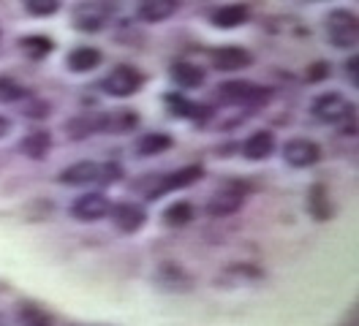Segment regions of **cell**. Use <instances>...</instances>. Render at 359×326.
Returning a JSON list of instances; mask_svg holds the SVG:
<instances>
[{"mask_svg":"<svg viewBox=\"0 0 359 326\" xmlns=\"http://www.w3.org/2000/svg\"><path fill=\"white\" fill-rule=\"evenodd\" d=\"M22 111L27 120H44V117H49V104L46 101H41V98H25L22 101Z\"/></svg>","mask_w":359,"mask_h":326,"instance_id":"28","label":"cell"},{"mask_svg":"<svg viewBox=\"0 0 359 326\" xmlns=\"http://www.w3.org/2000/svg\"><path fill=\"white\" fill-rule=\"evenodd\" d=\"M144 85V76H142V71L134 68V65H114L112 71L104 76V93L107 95H112V98H128V95H134L139 93V87Z\"/></svg>","mask_w":359,"mask_h":326,"instance_id":"4","label":"cell"},{"mask_svg":"<svg viewBox=\"0 0 359 326\" xmlns=\"http://www.w3.org/2000/svg\"><path fill=\"white\" fill-rule=\"evenodd\" d=\"M308 212H311V217H316V220H327V217L332 215L327 185H321V182H313V185H311V191H308Z\"/></svg>","mask_w":359,"mask_h":326,"instance_id":"23","label":"cell"},{"mask_svg":"<svg viewBox=\"0 0 359 326\" xmlns=\"http://www.w3.org/2000/svg\"><path fill=\"white\" fill-rule=\"evenodd\" d=\"M272 152H275V133L272 130H256V133L248 136L245 144H243V155L253 163L256 161H267Z\"/></svg>","mask_w":359,"mask_h":326,"instance_id":"13","label":"cell"},{"mask_svg":"<svg viewBox=\"0 0 359 326\" xmlns=\"http://www.w3.org/2000/svg\"><path fill=\"white\" fill-rule=\"evenodd\" d=\"M98 166H101V163H93V161L71 163L68 169L60 172L57 182H60V185H90V182H98Z\"/></svg>","mask_w":359,"mask_h":326,"instance_id":"14","label":"cell"},{"mask_svg":"<svg viewBox=\"0 0 359 326\" xmlns=\"http://www.w3.org/2000/svg\"><path fill=\"white\" fill-rule=\"evenodd\" d=\"M112 210V201L104 193H85L76 196V201L71 204V215L82 223H95V220H104Z\"/></svg>","mask_w":359,"mask_h":326,"instance_id":"8","label":"cell"},{"mask_svg":"<svg viewBox=\"0 0 359 326\" xmlns=\"http://www.w3.org/2000/svg\"><path fill=\"white\" fill-rule=\"evenodd\" d=\"M120 177H123L120 163H101V166H98V182H101V185H112Z\"/></svg>","mask_w":359,"mask_h":326,"instance_id":"31","label":"cell"},{"mask_svg":"<svg viewBox=\"0 0 359 326\" xmlns=\"http://www.w3.org/2000/svg\"><path fill=\"white\" fill-rule=\"evenodd\" d=\"M357 63H359V60H357V55L346 60V76L351 79V85H354V87L359 85V71H357Z\"/></svg>","mask_w":359,"mask_h":326,"instance_id":"32","label":"cell"},{"mask_svg":"<svg viewBox=\"0 0 359 326\" xmlns=\"http://www.w3.org/2000/svg\"><path fill=\"white\" fill-rule=\"evenodd\" d=\"M218 98L231 107H262L269 101V90L253 82H224L218 87Z\"/></svg>","mask_w":359,"mask_h":326,"instance_id":"5","label":"cell"},{"mask_svg":"<svg viewBox=\"0 0 359 326\" xmlns=\"http://www.w3.org/2000/svg\"><path fill=\"white\" fill-rule=\"evenodd\" d=\"M250 11L248 6H240V3H231V6H221L215 14H212V25L221 27V30H231V27H240L245 25Z\"/></svg>","mask_w":359,"mask_h":326,"instance_id":"22","label":"cell"},{"mask_svg":"<svg viewBox=\"0 0 359 326\" xmlns=\"http://www.w3.org/2000/svg\"><path fill=\"white\" fill-rule=\"evenodd\" d=\"M212 63L218 71H243L253 63V55L243 46H221V49H215Z\"/></svg>","mask_w":359,"mask_h":326,"instance_id":"12","label":"cell"},{"mask_svg":"<svg viewBox=\"0 0 359 326\" xmlns=\"http://www.w3.org/2000/svg\"><path fill=\"white\" fill-rule=\"evenodd\" d=\"M196 217V212H194V204H188V201H175L166 212H163V223L166 226H188L191 220Z\"/></svg>","mask_w":359,"mask_h":326,"instance_id":"26","label":"cell"},{"mask_svg":"<svg viewBox=\"0 0 359 326\" xmlns=\"http://www.w3.org/2000/svg\"><path fill=\"white\" fill-rule=\"evenodd\" d=\"M166 104L172 107L169 111H172L175 117H194V120H196V114H199V111H196L199 107H194L191 101H185V98H180V95H166Z\"/></svg>","mask_w":359,"mask_h":326,"instance_id":"29","label":"cell"},{"mask_svg":"<svg viewBox=\"0 0 359 326\" xmlns=\"http://www.w3.org/2000/svg\"><path fill=\"white\" fill-rule=\"evenodd\" d=\"M318 158H321V147L311 139H292L283 144V161L292 169H308L318 163Z\"/></svg>","mask_w":359,"mask_h":326,"instance_id":"11","label":"cell"},{"mask_svg":"<svg viewBox=\"0 0 359 326\" xmlns=\"http://www.w3.org/2000/svg\"><path fill=\"white\" fill-rule=\"evenodd\" d=\"M172 144H175V139H172L169 133H163V130H150V133L139 136V142H136V155H142V158L161 155V152L172 150Z\"/></svg>","mask_w":359,"mask_h":326,"instance_id":"21","label":"cell"},{"mask_svg":"<svg viewBox=\"0 0 359 326\" xmlns=\"http://www.w3.org/2000/svg\"><path fill=\"white\" fill-rule=\"evenodd\" d=\"M139 125V114L131 109H120V111H104V125L101 133H131Z\"/></svg>","mask_w":359,"mask_h":326,"instance_id":"19","label":"cell"},{"mask_svg":"<svg viewBox=\"0 0 359 326\" xmlns=\"http://www.w3.org/2000/svg\"><path fill=\"white\" fill-rule=\"evenodd\" d=\"M153 280H156L158 288L172 291V294H185V291L194 288V278H191L180 264H175V261L158 264V269L153 272Z\"/></svg>","mask_w":359,"mask_h":326,"instance_id":"7","label":"cell"},{"mask_svg":"<svg viewBox=\"0 0 359 326\" xmlns=\"http://www.w3.org/2000/svg\"><path fill=\"white\" fill-rule=\"evenodd\" d=\"M324 30H327V39L337 49H348L354 46L359 39V22L357 14L348 11V8H332L324 20Z\"/></svg>","mask_w":359,"mask_h":326,"instance_id":"2","label":"cell"},{"mask_svg":"<svg viewBox=\"0 0 359 326\" xmlns=\"http://www.w3.org/2000/svg\"><path fill=\"white\" fill-rule=\"evenodd\" d=\"M52 46L55 43L46 36H25V39H20V52L30 60H44L46 55L52 52Z\"/></svg>","mask_w":359,"mask_h":326,"instance_id":"25","label":"cell"},{"mask_svg":"<svg viewBox=\"0 0 359 326\" xmlns=\"http://www.w3.org/2000/svg\"><path fill=\"white\" fill-rule=\"evenodd\" d=\"M8 133H11V120H8V117H3V114H0V139H6V136H8Z\"/></svg>","mask_w":359,"mask_h":326,"instance_id":"34","label":"cell"},{"mask_svg":"<svg viewBox=\"0 0 359 326\" xmlns=\"http://www.w3.org/2000/svg\"><path fill=\"white\" fill-rule=\"evenodd\" d=\"M169 76L180 90H196L204 85V71L194 63H175L169 68Z\"/></svg>","mask_w":359,"mask_h":326,"instance_id":"18","label":"cell"},{"mask_svg":"<svg viewBox=\"0 0 359 326\" xmlns=\"http://www.w3.org/2000/svg\"><path fill=\"white\" fill-rule=\"evenodd\" d=\"M52 150V133L49 130H30L20 142V152L30 161H44Z\"/></svg>","mask_w":359,"mask_h":326,"instance_id":"16","label":"cell"},{"mask_svg":"<svg viewBox=\"0 0 359 326\" xmlns=\"http://www.w3.org/2000/svg\"><path fill=\"white\" fill-rule=\"evenodd\" d=\"M180 6L175 0H144L142 6H139V20L142 22H150V25H158V22H166L175 11H177Z\"/></svg>","mask_w":359,"mask_h":326,"instance_id":"20","label":"cell"},{"mask_svg":"<svg viewBox=\"0 0 359 326\" xmlns=\"http://www.w3.org/2000/svg\"><path fill=\"white\" fill-rule=\"evenodd\" d=\"M114 14V6L104 3V0H88V3H76L71 11V22L76 30L82 33H98L104 30Z\"/></svg>","mask_w":359,"mask_h":326,"instance_id":"3","label":"cell"},{"mask_svg":"<svg viewBox=\"0 0 359 326\" xmlns=\"http://www.w3.org/2000/svg\"><path fill=\"white\" fill-rule=\"evenodd\" d=\"M57 8L60 6L55 0H27L25 3V11L33 17H52V14H57Z\"/></svg>","mask_w":359,"mask_h":326,"instance_id":"30","label":"cell"},{"mask_svg":"<svg viewBox=\"0 0 359 326\" xmlns=\"http://www.w3.org/2000/svg\"><path fill=\"white\" fill-rule=\"evenodd\" d=\"M351 109L354 107L348 104V98L340 95V93H321V95H316L313 104H311L313 117L318 123H327V125L346 120V117L351 114Z\"/></svg>","mask_w":359,"mask_h":326,"instance_id":"6","label":"cell"},{"mask_svg":"<svg viewBox=\"0 0 359 326\" xmlns=\"http://www.w3.org/2000/svg\"><path fill=\"white\" fill-rule=\"evenodd\" d=\"M109 217H112L114 229L123 231V234H136V231H142L144 223H147L144 207H139L134 201H120V204H114L112 210H109Z\"/></svg>","mask_w":359,"mask_h":326,"instance_id":"9","label":"cell"},{"mask_svg":"<svg viewBox=\"0 0 359 326\" xmlns=\"http://www.w3.org/2000/svg\"><path fill=\"white\" fill-rule=\"evenodd\" d=\"M243 204H245V193H243L240 188H234V185H226V188H221V191H215V193L210 196V201H207V215L229 217V215H234V212H240Z\"/></svg>","mask_w":359,"mask_h":326,"instance_id":"10","label":"cell"},{"mask_svg":"<svg viewBox=\"0 0 359 326\" xmlns=\"http://www.w3.org/2000/svg\"><path fill=\"white\" fill-rule=\"evenodd\" d=\"M0 326H8L6 324V315H0Z\"/></svg>","mask_w":359,"mask_h":326,"instance_id":"35","label":"cell"},{"mask_svg":"<svg viewBox=\"0 0 359 326\" xmlns=\"http://www.w3.org/2000/svg\"><path fill=\"white\" fill-rule=\"evenodd\" d=\"M202 177H204V166L194 163V166H182L180 172H172V174H150L147 179L136 182V188L144 191L147 201H156V198H161V196L169 193V191H182V188L199 182Z\"/></svg>","mask_w":359,"mask_h":326,"instance_id":"1","label":"cell"},{"mask_svg":"<svg viewBox=\"0 0 359 326\" xmlns=\"http://www.w3.org/2000/svg\"><path fill=\"white\" fill-rule=\"evenodd\" d=\"M27 98V90H25L17 79L11 76H0V104H17Z\"/></svg>","mask_w":359,"mask_h":326,"instance_id":"27","label":"cell"},{"mask_svg":"<svg viewBox=\"0 0 359 326\" xmlns=\"http://www.w3.org/2000/svg\"><path fill=\"white\" fill-rule=\"evenodd\" d=\"M101 52L95 49V46H76V49H71L66 57V65L68 71H74V74H88V71H95L98 65H101Z\"/></svg>","mask_w":359,"mask_h":326,"instance_id":"15","label":"cell"},{"mask_svg":"<svg viewBox=\"0 0 359 326\" xmlns=\"http://www.w3.org/2000/svg\"><path fill=\"white\" fill-rule=\"evenodd\" d=\"M17 321L22 326H55L52 315L46 313L44 307H39L33 302H22L17 307Z\"/></svg>","mask_w":359,"mask_h":326,"instance_id":"24","label":"cell"},{"mask_svg":"<svg viewBox=\"0 0 359 326\" xmlns=\"http://www.w3.org/2000/svg\"><path fill=\"white\" fill-rule=\"evenodd\" d=\"M101 125H104V111H88L68 123V136L74 142H82L93 133H101Z\"/></svg>","mask_w":359,"mask_h":326,"instance_id":"17","label":"cell"},{"mask_svg":"<svg viewBox=\"0 0 359 326\" xmlns=\"http://www.w3.org/2000/svg\"><path fill=\"white\" fill-rule=\"evenodd\" d=\"M311 79H321V76H330V65L327 63H316V68L308 74Z\"/></svg>","mask_w":359,"mask_h":326,"instance_id":"33","label":"cell"}]
</instances>
